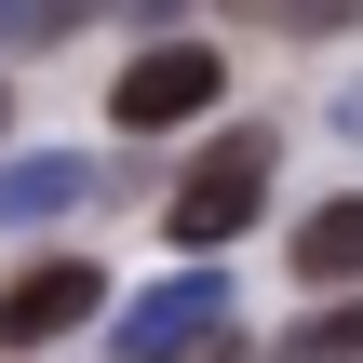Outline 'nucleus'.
<instances>
[{"label": "nucleus", "instance_id": "nucleus-13", "mask_svg": "<svg viewBox=\"0 0 363 363\" xmlns=\"http://www.w3.org/2000/svg\"><path fill=\"white\" fill-rule=\"evenodd\" d=\"M229 13H269V27H283V0H229Z\"/></svg>", "mask_w": 363, "mask_h": 363}, {"label": "nucleus", "instance_id": "nucleus-4", "mask_svg": "<svg viewBox=\"0 0 363 363\" xmlns=\"http://www.w3.org/2000/svg\"><path fill=\"white\" fill-rule=\"evenodd\" d=\"M242 323V296L216 283V269H189V283H148L135 310H121V363H162V350H189V337H229Z\"/></svg>", "mask_w": 363, "mask_h": 363}, {"label": "nucleus", "instance_id": "nucleus-9", "mask_svg": "<svg viewBox=\"0 0 363 363\" xmlns=\"http://www.w3.org/2000/svg\"><path fill=\"white\" fill-rule=\"evenodd\" d=\"M27 40H54V13L40 0H0V54H27Z\"/></svg>", "mask_w": 363, "mask_h": 363}, {"label": "nucleus", "instance_id": "nucleus-1", "mask_svg": "<svg viewBox=\"0 0 363 363\" xmlns=\"http://www.w3.org/2000/svg\"><path fill=\"white\" fill-rule=\"evenodd\" d=\"M256 216H269V135L242 121V135H216V148H202V162L175 175V202H162V229H175L189 256H216V242H242Z\"/></svg>", "mask_w": 363, "mask_h": 363}, {"label": "nucleus", "instance_id": "nucleus-12", "mask_svg": "<svg viewBox=\"0 0 363 363\" xmlns=\"http://www.w3.org/2000/svg\"><path fill=\"white\" fill-rule=\"evenodd\" d=\"M162 363H229V337H189V350H162Z\"/></svg>", "mask_w": 363, "mask_h": 363}, {"label": "nucleus", "instance_id": "nucleus-6", "mask_svg": "<svg viewBox=\"0 0 363 363\" xmlns=\"http://www.w3.org/2000/svg\"><path fill=\"white\" fill-rule=\"evenodd\" d=\"M296 283H363V189L310 202V229H296Z\"/></svg>", "mask_w": 363, "mask_h": 363}, {"label": "nucleus", "instance_id": "nucleus-15", "mask_svg": "<svg viewBox=\"0 0 363 363\" xmlns=\"http://www.w3.org/2000/svg\"><path fill=\"white\" fill-rule=\"evenodd\" d=\"M0 121H13V108H0Z\"/></svg>", "mask_w": 363, "mask_h": 363}, {"label": "nucleus", "instance_id": "nucleus-3", "mask_svg": "<svg viewBox=\"0 0 363 363\" xmlns=\"http://www.w3.org/2000/svg\"><path fill=\"white\" fill-rule=\"evenodd\" d=\"M94 310H108V269H94V256H40V269L0 283V350H54V337H81Z\"/></svg>", "mask_w": 363, "mask_h": 363}, {"label": "nucleus", "instance_id": "nucleus-14", "mask_svg": "<svg viewBox=\"0 0 363 363\" xmlns=\"http://www.w3.org/2000/svg\"><path fill=\"white\" fill-rule=\"evenodd\" d=\"M135 13H148V27H162V13H189V0H135Z\"/></svg>", "mask_w": 363, "mask_h": 363}, {"label": "nucleus", "instance_id": "nucleus-5", "mask_svg": "<svg viewBox=\"0 0 363 363\" xmlns=\"http://www.w3.org/2000/svg\"><path fill=\"white\" fill-rule=\"evenodd\" d=\"M81 189H94V162H0V229H54V216H81Z\"/></svg>", "mask_w": 363, "mask_h": 363}, {"label": "nucleus", "instance_id": "nucleus-2", "mask_svg": "<svg viewBox=\"0 0 363 363\" xmlns=\"http://www.w3.org/2000/svg\"><path fill=\"white\" fill-rule=\"evenodd\" d=\"M216 94H229V54H216V40H148V54L121 67L108 121H121V135H175V121H202Z\"/></svg>", "mask_w": 363, "mask_h": 363}, {"label": "nucleus", "instance_id": "nucleus-10", "mask_svg": "<svg viewBox=\"0 0 363 363\" xmlns=\"http://www.w3.org/2000/svg\"><path fill=\"white\" fill-rule=\"evenodd\" d=\"M40 13H54V40H67V27H94V13H108V0H40Z\"/></svg>", "mask_w": 363, "mask_h": 363}, {"label": "nucleus", "instance_id": "nucleus-7", "mask_svg": "<svg viewBox=\"0 0 363 363\" xmlns=\"http://www.w3.org/2000/svg\"><path fill=\"white\" fill-rule=\"evenodd\" d=\"M269 363H363V296H337V310H310V323H296V337H283Z\"/></svg>", "mask_w": 363, "mask_h": 363}, {"label": "nucleus", "instance_id": "nucleus-11", "mask_svg": "<svg viewBox=\"0 0 363 363\" xmlns=\"http://www.w3.org/2000/svg\"><path fill=\"white\" fill-rule=\"evenodd\" d=\"M323 121H337V135H350V148H363V81H350V94H337V108H323Z\"/></svg>", "mask_w": 363, "mask_h": 363}, {"label": "nucleus", "instance_id": "nucleus-8", "mask_svg": "<svg viewBox=\"0 0 363 363\" xmlns=\"http://www.w3.org/2000/svg\"><path fill=\"white\" fill-rule=\"evenodd\" d=\"M283 27L296 40H337V27H363V0H283Z\"/></svg>", "mask_w": 363, "mask_h": 363}]
</instances>
